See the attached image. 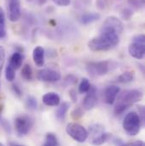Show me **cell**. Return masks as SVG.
<instances>
[{"label":"cell","mask_w":145,"mask_h":146,"mask_svg":"<svg viewBox=\"0 0 145 146\" xmlns=\"http://www.w3.org/2000/svg\"><path fill=\"white\" fill-rule=\"evenodd\" d=\"M119 36L115 31L102 27L100 34L89 41L88 48L93 52L109 51L118 45L120 42Z\"/></svg>","instance_id":"6da1fadb"},{"label":"cell","mask_w":145,"mask_h":146,"mask_svg":"<svg viewBox=\"0 0 145 146\" xmlns=\"http://www.w3.org/2000/svg\"><path fill=\"white\" fill-rule=\"evenodd\" d=\"M143 99V92L139 89H128L124 90L120 94L117 103L115 106V114L121 115L126 111L132 105L140 101Z\"/></svg>","instance_id":"7a4b0ae2"},{"label":"cell","mask_w":145,"mask_h":146,"mask_svg":"<svg viewBox=\"0 0 145 146\" xmlns=\"http://www.w3.org/2000/svg\"><path fill=\"white\" fill-rule=\"evenodd\" d=\"M116 67H118L117 63L113 60H102L89 62L87 65V71L91 76H100L108 74V72Z\"/></svg>","instance_id":"3957f363"},{"label":"cell","mask_w":145,"mask_h":146,"mask_svg":"<svg viewBox=\"0 0 145 146\" xmlns=\"http://www.w3.org/2000/svg\"><path fill=\"white\" fill-rule=\"evenodd\" d=\"M122 126L128 135H137L139 133L142 127L138 114L135 111H131L128 114H126L123 120Z\"/></svg>","instance_id":"277c9868"},{"label":"cell","mask_w":145,"mask_h":146,"mask_svg":"<svg viewBox=\"0 0 145 146\" xmlns=\"http://www.w3.org/2000/svg\"><path fill=\"white\" fill-rule=\"evenodd\" d=\"M66 130L67 134L78 143L85 142L88 137V132L87 131V129L83 126L76 122L68 123Z\"/></svg>","instance_id":"5b68a950"},{"label":"cell","mask_w":145,"mask_h":146,"mask_svg":"<svg viewBox=\"0 0 145 146\" xmlns=\"http://www.w3.org/2000/svg\"><path fill=\"white\" fill-rule=\"evenodd\" d=\"M32 124H33V121H32V118L26 115H19L15 120V130L19 136L26 135L30 132V130L32 127Z\"/></svg>","instance_id":"8992f818"},{"label":"cell","mask_w":145,"mask_h":146,"mask_svg":"<svg viewBox=\"0 0 145 146\" xmlns=\"http://www.w3.org/2000/svg\"><path fill=\"white\" fill-rule=\"evenodd\" d=\"M6 4L9 21L12 22L17 21L21 15V0H7Z\"/></svg>","instance_id":"52a82bcc"},{"label":"cell","mask_w":145,"mask_h":146,"mask_svg":"<svg viewBox=\"0 0 145 146\" xmlns=\"http://www.w3.org/2000/svg\"><path fill=\"white\" fill-rule=\"evenodd\" d=\"M37 78L40 81L47 82H58L60 78V73L52 70V69H42L37 72Z\"/></svg>","instance_id":"ba28073f"},{"label":"cell","mask_w":145,"mask_h":146,"mask_svg":"<svg viewBox=\"0 0 145 146\" xmlns=\"http://www.w3.org/2000/svg\"><path fill=\"white\" fill-rule=\"evenodd\" d=\"M97 101H98L97 89L95 88V87L91 86L90 89L87 92V95L85 96L83 100V102H82L83 108L86 110H90L96 106Z\"/></svg>","instance_id":"9c48e42d"},{"label":"cell","mask_w":145,"mask_h":146,"mask_svg":"<svg viewBox=\"0 0 145 146\" xmlns=\"http://www.w3.org/2000/svg\"><path fill=\"white\" fill-rule=\"evenodd\" d=\"M103 28H108L115 31L117 34H121L123 32V24L122 22L115 16H109L106 18L103 24Z\"/></svg>","instance_id":"30bf717a"},{"label":"cell","mask_w":145,"mask_h":146,"mask_svg":"<svg viewBox=\"0 0 145 146\" xmlns=\"http://www.w3.org/2000/svg\"><path fill=\"white\" fill-rule=\"evenodd\" d=\"M128 52L132 57H133L137 60L144 59L145 54L144 43L132 41V42L128 47Z\"/></svg>","instance_id":"8fae6325"},{"label":"cell","mask_w":145,"mask_h":146,"mask_svg":"<svg viewBox=\"0 0 145 146\" xmlns=\"http://www.w3.org/2000/svg\"><path fill=\"white\" fill-rule=\"evenodd\" d=\"M120 88L117 86H109L104 91V100L108 105H113L116 100V96L120 93Z\"/></svg>","instance_id":"7c38bea8"},{"label":"cell","mask_w":145,"mask_h":146,"mask_svg":"<svg viewBox=\"0 0 145 146\" xmlns=\"http://www.w3.org/2000/svg\"><path fill=\"white\" fill-rule=\"evenodd\" d=\"M42 102L48 106H58L60 102V97L54 92L47 93L42 96Z\"/></svg>","instance_id":"4fadbf2b"},{"label":"cell","mask_w":145,"mask_h":146,"mask_svg":"<svg viewBox=\"0 0 145 146\" xmlns=\"http://www.w3.org/2000/svg\"><path fill=\"white\" fill-rule=\"evenodd\" d=\"M100 19V15L97 12H92V13H86L80 16L79 21L82 25H89L93 22H95Z\"/></svg>","instance_id":"5bb4252c"},{"label":"cell","mask_w":145,"mask_h":146,"mask_svg":"<svg viewBox=\"0 0 145 146\" xmlns=\"http://www.w3.org/2000/svg\"><path fill=\"white\" fill-rule=\"evenodd\" d=\"M44 49L41 46H37L34 48L32 53V58L37 66L42 67L44 65Z\"/></svg>","instance_id":"9a60e30c"},{"label":"cell","mask_w":145,"mask_h":146,"mask_svg":"<svg viewBox=\"0 0 145 146\" xmlns=\"http://www.w3.org/2000/svg\"><path fill=\"white\" fill-rule=\"evenodd\" d=\"M111 138H112V133L104 132V133L99 134L98 136L93 138L91 142H92V145H93L99 146L109 141L111 139Z\"/></svg>","instance_id":"2e32d148"},{"label":"cell","mask_w":145,"mask_h":146,"mask_svg":"<svg viewBox=\"0 0 145 146\" xmlns=\"http://www.w3.org/2000/svg\"><path fill=\"white\" fill-rule=\"evenodd\" d=\"M22 62H23V56L20 52H15L9 60V65L15 69L17 70L19 69L21 66H22Z\"/></svg>","instance_id":"e0dca14e"},{"label":"cell","mask_w":145,"mask_h":146,"mask_svg":"<svg viewBox=\"0 0 145 146\" xmlns=\"http://www.w3.org/2000/svg\"><path fill=\"white\" fill-rule=\"evenodd\" d=\"M70 109V104L68 102H63L57 110L56 111V118L59 121H62L65 119L66 115L67 113V111Z\"/></svg>","instance_id":"ac0fdd59"},{"label":"cell","mask_w":145,"mask_h":146,"mask_svg":"<svg viewBox=\"0 0 145 146\" xmlns=\"http://www.w3.org/2000/svg\"><path fill=\"white\" fill-rule=\"evenodd\" d=\"M134 77H135L134 72L128 71V72H125L121 73L117 77V82H121V83H128V82H132Z\"/></svg>","instance_id":"d6986e66"},{"label":"cell","mask_w":145,"mask_h":146,"mask_svg":"<svg viewBox=\"0 0 145 146\" xmlns=\"http://www.w3.org/2000/svg\"><path fill=\"white\" fill-rule=\"evenodd\" d=\"M21 76L26 80V81H32L33 77V73H32V69L29 64L24 65L21 70Z\"/></svg>","instance_id":"ffe728a7"},{"label":"cell","mask_w":145,"mask_h":146,"mask_svg":"<svg viewBox=\"0 0 145 146\" xmlns=\"http://www.w3.org/2000/svg\"><path fill=\"white\" fill-rule=\"evenodd\" d=\"M6 36V27H5V15L4 12L0 7V39H3Z\"/></svg>","instance_id":"44dd1931"},{"label":"cell","mask_w":145,"mask_h":146,"mask_svg":"<svg viewBox=\"0 0 145 146\" xmlns=\"http://www.w3.org/2000/svg\"><path fill=\"white\" fill-rule=\"evenodd\" d=\"M42 146H58V139L55 134L49 133L46 135L45 142Z\"/></svg>","instance_id":"7402d4cb"},{"label":"cell","mask_w":145,"mask_h":146,"mask_svg":"<svg viewBox=\"0 0 145 146\" xmlns=\"http://www.w3.org/2000/svg\"><path fill=\"white\" fill-rule=\"evenodd\" d=\"M104 132H105V128L100 124H93L89 127V133H90V134L93 135L94 137L98 136L99 134H100Z\"/></svg>","instance_id":"603a6c76"},{"label":"cell","mask_w":145,"mask_h":146,"mask_svg":"<svg viewBox=\"0 0 145 146\" xmlns=\"http://www.w3.org/2000/svg\"><path fill=\"white\" fill-rule=\"evenodd\" d=\"M91 88V84L90 82L87 78H83L79 85V93L80 94H85L87 93Z\"/></svg>","instance_id":"cb8c5ba5"},{"label":"cell","mask_w":145,"mask_h":146,"mask_svg":"<svg viewBox=\"0 0 145 146\" xmlns=\"http://www.w3.org/2000/svg\"><path fill=\"white\" fill-rule=\"evenodd\" d=\"M5 77L9 82H13L15 78V70L9 64L5 69Z\"/></svg>","instance_id":"d4e9b609"},{"label":"cell","mask_w":145,"mask_h":146,"mask_svg":"<svg viewBox=\"0 0 145 146\" xmlns=\"http://www.w3.org/2000/svg\"><path fill=\"white\" fill-rule=\"evenodd\" d=\"M26 106L30 110H35L37 108V101L33 96H28L26 100Z\"/></svg>","instance_id":"484cf974"},{"label":"cell","mask_w":145,"mask_h":146,"mask_svg":"<svg viewBox=\"0 0 145 146\" xmlns=\"http://www.w3.org/2000/svg\"><path fill=\"white\" fill-rule=\"evenodd\" d=\"M83 115H84V113H83L82 109L80 108V107H76L72 111L71 116H72V118L74 121H78L83 116Z\"/></svg>","instance_id":"4316f807"},{"label":"cell","mask_w":145,"mask_h":146,"mask_svg":"<svg viewBox=\"0 0 145 146\" xmlns=\"http://www.w3.org/2000/svg\"><path fill=\"white\" fill-rule=\"evenodd\" d=\"M128 3L135 9H141L144 5V0H128Z\"/></svg>","instance_id":"83f0119b"},{"label":"cell","mask_w":145,"mask_h":146,"mask_svg":"<svg viewBox=\"0 0 145 146\" xmlns=\"http://www.w3.org/2000/svg\"><path fill=\"white\" fill-rule=\"evenodd\" d=\"M4 61H5V49L3 47L0 46V76L2 73Z\"/></svg>","instance_id":"f1b7e54d"},{"label":"cell","mask_w":145,"mask_h":146,"mask_svg":"<svg viewBox=\"0 0 145 146\" xmlns=\"http://www.w3.org/2000/svg\"><path fill=\"white\" fill-rule=\"evenodd\" d=\"M138 115H139V118H140V121H141V125L142 126H144V121H145V110L144 107L143 106H139L138 107Z\"/></svg>","instance_id":"f546056e"},{"label":"cell","mask_w":145,"mask_h":146,"mask_svg":"<svg viewBox=\"0 0 145 146\" xmlns=\"http://www.w3.org/2000/svg\"><path fill=\"white\" fill-rule=\"evenodd\" d=\"M0 124H1V126L3 127V128L4 129V131L6 132V133H11V127H10V125H9V123L6 121V120H4V119H0Z\"/></svg>","instance_id":"4dcf8cb0"},{"label":"cell","mask_w":145,"mask_h":146,"mask_svg":"<svg viewBox=\"0 0 145 146\" xmlns=\"http://www.w3.org/2000/svg\"><path fill=\"white\" fill-rule=\"evenodd\" d=\"M132 15V11L130 9H124L121 12V16L124 20H129Z\"/></svg>","instance_id":"1f68e13d"},{"label":"cell","mask_w":145,"mask_h":146,"mask_svg":"<svg viewBox=\"0 0 145 146\" xmlns=\"http://www.w3.org/2000/svg\"><path fill=\"white\" fill-rule=\"evenodd\" d=\"M76 81H77V79H76V77H75L74 75H68V76L66 77V79H65V82H66V85H72V84H74V83L76 82Z\"/></svg>","instance_id":"d6a6232c"},{"label":"cell","mask_w":145,"mask_h":146,"mask_svg":"<svg viewBox=\"0 0 145 146\" xmlns=\"http://www.w3.org/2000/svg\"><path fill=\"white\" fill-rule=\"evenodd\" d=\"M53 2L60 7H66L71 3V0H53Z\"/></svg>","instance_id":"836d02e7"},{"label":"cell","mask_w":145,"mask_h":146,"mask_svg":"<svg viewBox=\"0 0 145 146\" xmlns=\"http://www.w3.org/2000/svg\"><path fill=\"white\" fill-rule=\"evenodd\" d=\"M12 89H13V92L15 93V94L17 95L18 97H20V96L22 95V91H21V88L17 84H14L12 86Z\"/></svg>","instance_id":"e575fe53"},{"label":"cell","mask_w":145,"mask_h":146,"mask_svg":"<svg viewBox=\"0 0 145 146\" xmlns=\"http://www.w3.org/2000/svg\"><path fill=\"white\" fill-rule=\"evenodd\" d=\"M123 146H145V145L142 140H136V141H133L131 143L125 144Z\"/></svg>","instance_id":"d590c367"},{"label":"cell","mask_w":145,"mask_h":146,"mask_svg":"<svg viewBox=\"0 0 145 146\" xmlns=\"http://www.w3.org/2000/svg\"><path fill=\"white\" fill-rule=\"evenodd\" d=\"M69 95L72 99L74 103H75L77 101V94H76V91L75 89H71L70 92H69Z\"/></svg>","instance_id":"8d00e7d4"},{"label":"cell","mask_w":145,"mask_h":146,"mask_svg":"<svg viewBox=\"0 0 145 146\" xmlns=\"http://www.w3.org/2000/svg\"><path fill=\"white\" fill-rule=\"evenodd\" d=\"M113 143H114V145L115 146H123L125 145L124 141H123L121 139H120V138H115V139H113Z\"/></svg>","instance_id":"74e56055"},{"label":"cell","mask_w":145,"mask_h":146,"mask_svg":"<svg viewBox=\"0 0 145 146\" xmlns=\"http://www.w3.org/2000/svg\"><path fill=\"white\" fill-rule=\"evenodd\" d=\"M2 110H3V106L0 105V113H1V111H2Z\"/></svg>","instance_id":"f35d334b"},{"label":"cell","mask_w":145,"mask_h":146,"mask_svg":"<svg viewBox=\"0 0 145 146\" xmlns=\"http://www.w3.org/2000/svg\"><path fill=\"white\" fill-rule=\"evenodd\" d=\"M0 146H4V145H3L2 143H0Z\"/></svg>","instance_id":"ab89813d"},{"label":"cell","mask_w":145,"mask_h":146,"mask_svg":"<svg viewBox=\"0 0 145 146\" xmlns=\"http://www.w3.org/2000/svg\"><path fill=\"white\" fill-rule=\"evenodd\" d=\"M0 88H1V82H0Z\"/></svg>","instance_id":"60d3db41"},{"label":"cell","mask_w":145,"mask_h":146,"mask_svg":"<svg viewBox=\"0 0 145 146\" xmlns=\"http://www.w3.org/2000/svg\"><path fill=\"white\" fill-rule=\"evenodd\" d=\"M16 146H23V145H16Z\"/></svg>","instance_id":"b9f144b4"}]
</instances>
